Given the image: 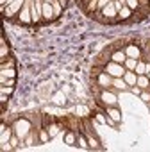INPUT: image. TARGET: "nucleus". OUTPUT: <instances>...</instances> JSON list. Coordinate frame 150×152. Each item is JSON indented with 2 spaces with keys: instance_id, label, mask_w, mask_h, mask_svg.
Instances as JSON below:
<instances>
[{
  "instance_id": "obj_1",
  "label": "nucleus",
  "mask_w": 150,
  "mask_h": 152,
  "mask_svg": "<svg viewBox=\"0 0 150 152\" xmlns=\"http://www.w3.org/2000/svg\"><path fill=\"white\" fill-rule=\"evenodd\" d=\"M15 129H16L18 138H25V136L29 134L31 124H29V120H18V122H16V125H15Z\"/></svg>"
},
{
  "instance_id": "obj_2",
  "label": "nucleus",
  "mask_w": 150,
  "mask_h": 152,
  "mask_svg": "<svg viewBox=\"0 0 150 152\" xmlns=\"http://www.w3.org/2000/svg\"><path fill=\"white\" fill-rule=\"evenodd\" d=\"M106 70H107V73H109V75H113V77H123V73H125V72H123V68L120 66V63H114V61H113V63H109Z\"/></svg>"
},
{
  "instance_id": "obj_3",
  "label": "nucleus",
  "mask_w": 150,
  "mask_h": 152,
  "mask_svg": "<svg viewBox=\"0 0 150 152\" xmlns=\"http://www.w3.org/2000/svg\"><path fill=\"white\" fill-rule=\"evenodd\" d=\"M20 20H22L23 23H29V22H32V15H31V4H25V6H23V9L20 11Z\"/></svg>"
},
{
  "instance_id": "obj_4",
  "label": "nucleus",
  "mask_w": 150,
  "mask_h": 152,
  "mask_svg": "<svg viewBox=\"0 0 150 152\" xmlns=\"http://www.w3.org/2000/svg\"><path fill=\"white\" fill-rule=\"evenodd\" d=\"M102 13H104V16H109V18L116 16V7H114V4H113V2H109V4L102 9Z\"/></svg>"
},
{
  "instance_id": "obj_5",
  "label": "nucleus",
  "mask_w": 150,
  "mask_h": 152,
  "mask_svg": "<svg viewBox=\"0 0 150 152\" xmlns=\"http://www.w3.org/2000/svg\"><path fill=\"white\" fill-rule=\"evenodd\" d=\"M22 4H23V0H16V2H13L9 7H6V9H4V11H6V16H11L15 11H18V7H20Z\"/></svg>"
},
{
  "instance_id": "obj_6",
  "label": "nucleus",
  "mask_w": 150,
  "mask_h": 152,
  "mask_svg": "<svg viewBox=\"0 0 150 152\" xmlns=\"http://www.w3.org/2000/svg\"><path fill=\"white\" fill-rule=\"evenodd\" d=\"M54 15H55V11H54L52 4H48V2H43V16H45V18H52Z\"/></svg>"
},
{
  "instance_id": "obj_7",
  "label": "nucleus",
  "mask_w": 150,
  "mask_h": 152,
  "mask_svg": "<svg viewBox=\"0 0 150 152\" xmlns=\"http://www.w3.org/2000/svg\"><path fill=\"white\" fill-rule=\"evenodd\" d=\"M125 54H127V57H134V59H138V57H139V48L134 47V45H129V47L125 48Z\"/></svg>"
},
{
  "instance_id": "obj_8",
  "label": "nucleus",
  "mask_w": 150,
  "mask_h": 152,
  "mask_svg": "<svg viewBox=\"0 0 150 152\" xmlns=\"http://www.w3.org/2000/svg\"><path fill=\"white\" fill-rule=\"evenodd\" d=\"M102 100H104L107 106H113V104L116 102V97H114L113 93H109V91H104V93H102Z\"/></svg>"
},
{
  "instance_id": "obj_9",
  "label": "nucleus",
  "mask_w": 150,
  "mask_h": 152,
  "mask_svg": "<svg viewBox=\"0 0 150 152\" xmlns=\"http://www.w3.org/2000/svg\"><path fill=\"white\" fill-rule=\"evenodd\" d=\"M123 79H125L127 84H136V81H138V77H136L132 72H125V73H123Z\"/></svg>"
},
{
  "instance_id": "obj_10",
  "label": "nucleus",
  "mask_w": 150,
  "mask_h": 152,
  "mask_svg": "<svg viewBox=\"0 0 150 152\" xmlns=\"http://www.w3.org/2000/svg\"><path fill=\"white\" fill-rule=\"evenodd\" d=\"M9 138H11V131H9L6 125H2V138H0V141L6 145V143L9 141Z\"/></svg>"
},
{
  "instance_id": "obj_11",
  "label": "nucleus",
  "mask_w": 150,
  "mask_h": 152,
  "mask_svg": "<svg viewBox=\"0 0 150 152\" xmlns=\"http://www.w3.org/2000/svg\"><path fill=\"white\" fill-rule=\"evenodd\" d=\"M125 59H127V54H123V52H114L113 54V61L114 63H125Z\"/></svg>"
},
{
  "instance_id": "obj_12",
  "label": "nucleus",
  "mask_w": 150,
  "mask_h": 152,
  "mask_svg": "<svg viewBox=\"0 0 150 152\" xmlns=\"http://www.w3.org/2000/svg\"><path fill=\"white\" fill-rule=\"evenodd\" d=\"M136 73L138 75H143V73H146V64L145 63H141V61H138V64H136Z\"/></svg>"
},
{
  "instance_id": "obj_13",
  "label": "nucleus",
  "mask_w": 150,
  "mask_h": 152,
  "mask_svg": "<svg viewBox=\"0 0 150 152\" xmlns=\"http://www.w3.org/2000/svg\"><path fill=\"white\" fill-rule=\"evenodd\" d=\"M113 84H114V86H116V88H118V90H125V88H127V86H129V84H127V83H125V81H122V79H120V77H116V79H114V81H113Z\"/></svg>"
},
{
  "instance_id": "obj_14",
  "label": "nucleus",
  "mask_w": 150,
  "mask_h": 152,
  "mask_svg": "<svg viewBox=\"0 0 150 152\" xmlns=\"http://www.w3.org/2000/svg\"><path fill=\"white\" fill-rule=\"evenodd\" d=\"M136 83H138L139 88H146V86H148V79L145 77V75H138V81H136Z\"/></svg>"
},
{
  "instance_id": "obj_15",
  "label": "nucleus",
  "mask_w": 150,
  "mask_h": 152,
  "mask_svg": "<svg viewBox=\"0 0 150 152\" xmlns=\"http://www.w3.org/2000/svg\"><path fill=\"white\" fill-rule=\"evenodd\" d=\"M2 75L4 77H9V79H15L16 72H15V68H6V70H2Z\"/></svg>"
},
{
  "instance_id": "obj_16",
  "label": "nucleus",
  "mask_w": 150,
  "mask_h": 152,
  "mask_svg": "<svg viewBox=\"0 0 150 152\" xmlns=\"http://www.w3.org/2000/svg\"><path fill=\"white\" fill-rule=\"evenodd\" d=\"M98 83H100L102 86H107V84H109V75H107V73H100V75H98Z\"/></svg>"
},
{
  "instance_id": "obj_17",
  "label": "nucleus",
  "mask_w": 150,
  "mask_h": 152,
  "mask_svg": "<svg viewBox=\"0 0 150 152\" xmlns=\"http://www.w3.org/2000/svg\"><path fill=\"white\" fill-rule=\"evenodd\" d=\"M109 116H111L114 122H120V120H122V116H120V111H118V109H109Z\"/></svg>"
},
{
  "instance_id": "obj_18",
  "label": "nucleus",
  "mask_w": 150,
  "mask_h": 152,
  "mask_svg": "<svg viewBox=\"0 0 150 152\" xmlns=\"http://www.w3.org/2000/svg\"><path fill=\"white\" fill-rule=\"evenodd\" d=\"M136 64H138V59H134V57H127L125 59V66L127 68H136Z\"/></svg>"
},
{
  "instance_id": "obj_19",
  "label": "nucleus",
  "mask_w": 150,
  "mask_h": 152,
  "mask_svg": "<svg viewBox=\"0 0 150 152\" xmlns=\"http://www.w3.org/2000/svg\"><path fill=\"white\" fill-rule=\"evenodd\" d=\"M118 13H120V16H122V18H129V16H130V7H125V6H123Z\"/></svg>"
},
{
  "instance_id": "obj_20",
  "label": "nucleus",
  "mask_w": 150,
  "mask_h": 152,
  "mask_svg": "<svg viewBox=\"0 0 150 152\" xmlns=\"http://www.w3.org/2000/svg\"><path fill=\"white\" fill-rule=\"evenodd\" d=\"M64 141H66L68 145H73V143H75V136H73L71 132H68V134L64 136Z\"/></svg>"
},
{
  "instance_id": "obj_21",
  "label": "nucleus",
  "mask_w": 150,
  "mask_h": 152,
  "mask_svg": "<svg viewBox=\"0 0 150 152\" xmlns=\"http://www.w3.org/2000/svg\"><path fill=\"white\" fill-rule=\"evenodd\" d=\"M125 2H127V7H130V9L138 7V0H125Z\"/></svg>"
},
{
  "instance_id": "obj_22",
  "label": "nucleus",
  "mask_w": 150,
  "mask_h": 152,
  "mask_svg": "<svg viewBox=\"0 0 150 152\" xmlns=\"http://www.w3.org/2000/svg\"><path fill=\"white\" fill-rule=\"evenodd\" d=\"M57 2H59V0H54V2H52V7H54V11H55V15H59V13H61V6H59Z\"/></svg>"
},
{
  "instance_id": "obj_23",
  "label": "nucleus",
  "mask_w": 150,
  "mask_h": 152,
  "mask_svg": "<svg viewBox=\"0 0 150 152\" xmlns=\"http://www.w3.org/2000/svg\"><path fill=\"white\" fill-rule=\"evenodd\" d=\"M48 132H50V136H55L57 134V125H50L48 127Z\"/></svg>"
},
{
  "instance_id": "obj_24",
  "label": "nucleus",
  "mask_w": 150,
  "mask_h": 152,
  "mask_svg": "<svg viewBox=\"0 0 150 152\" xmlns=\"http://www.w3.org/2000/svg\"><path fill=\"white\" fill-rule=\"evenodd\" d=\"M2 93H6V95H7V93H13V88L4 84V86H2Z\"/></svg>"
},
{
  "instance_id": "obj_25",
  "label": "nucleus",
  "mask_w": 150,
  "mask_h": 152,
  "mask_svg": "<svg viewBox=\"0 0 150 152\" xmlns=\"http://www.w3.org/2000/svg\"><path fill=\"white\" fill-rule=\"evenodd\" d=\"M86 113H88V109H86L84 106H79V107H77V115H86Z\"/></svg>"
},
{
  "instance_id": "obj_26",
  "label": "nucleus",
  "mask_w": 150,
  "mask_h": 152,
  "mask_svg": "<svg viewBox=\"0 0 150 152\" xmlns=\"http://www.w3.org/2000/svg\"><path fill=\"white\" fill-rule=\"evenodd\" d=\"M97 122H100V124H107V118H106L104 115H97Z\"/></svg>"
},
{
  "instance_id": "obj_27",
  "label": "nucleus",
  "mask_w": 150,
  "mask_h": 152,
  "mask_svg": "<svg viewBox=\"0 0 150 152\" xmlns=\"http://www.w3.org/2000/svg\"><path fill=\"white\" fill-rule=\"evenodd\" d=\"M109 2H111V0H100V2H98V7H100V9H104Z\"/></svg>"
},
{
  "instance_id": "obj_28",
  "label": "nucleus",
  "mask_w": 150,
  "mask_h": 152,
  "mask_svg": "<svg viewBox=\"0 0 150 152\" xmlns=\"http://www.w3.org/2000/svg\"><path fill=\"white\" fill-rule=\"evenodd\" d=\"M79 143H81V147H84V148H86V147H88V143H86V140H84V138H82V136H81V138H79Z\"/></svg>"
},
{
  "instance_id": "obj_29",
  "label": "nucleus",
  "mask_w": 150,
  "mask_h": 152,
  "mask_svg": "<svg viewBox=\"0 0 150 152\" xmlns=\"http://www.w3.org/2000/svg\"><path fill=\"white\" fill-rule=\"evenodd\" d=\"M113 4H114V7H116V11H120V9L123 7V6H122V2H113Z\"/></svg>"
},
{
  "instance_id": "obj_30",
  "label": "nucleus",
  "mask_w": 150,
  "mask_h": 152,
  "mask_svg": "<svg viewBox=\"0 0 150 152\" xmlns=\"http://www.w3.org/2000/svg\"><path fill=\"white\" fill-rule=\"evenodd\" d=\"M7 54V47H6V43L2 41V56H6Z\"/></svg>"
},
{
  "instance_id": "obj_31",
  "label": "nucleus",
  "mask_w": 150,
  "mask_h": 152,
  "mask_svg": "<svg viewBox=\"0 0 150 152\" xmlns=\"http://www.w3.org/2000/svg\"><path fill=\"white\" fill-rule=\"evenodd\" d=\"M141 99H143V100H146V102H148V100H150V95H148V93H141Z\"/></svg>"
},
{
  "instance_id": "obj_32",
  "label": "nucleus",
  "mask_w": 150,
  "mask_h": 152,
  "mask_svg": "<svg viewBox=\"0 0 150 152\" xmlns=\"http://www.w3.org/2000/svg\"><path fill=\"white\" fill-rule=\"evenodd\" d=\"M48 134H50V132H41V140L47 141V140H48Z\"/></svg>"
},
{
  "instance_id": "obj_33",
  "label": "nucleus",
  "mask_w": 150,
  "mask_h": 152,
  "mask_svg": "<svg viewBox=\"0 0 150 152\" xmlns=\"http://www.w3.org/2000/svg\"><path fill=\"white\" fill-rule=\"evenodd\" d=\"M11 145H13V147L18 145V140H16V138H11Z\"/></svg>"
},
{
  "instance_id": "obj_34",
  "label": "nucleus",
  "mask_w": 150,
  "mask_h": 152,
  "mask_svg": "<svg viewBox=\"0 0 150 152\" xmlns=\"http://www.w3.org/2000/svg\"><path fill=\"white\" fill-rule=\"evenodd\" d=\"M132 93H136V95H139V93H141V90H139V88H134V90H132Z\"/></svg>"
},
{
  "instance_id": "obj_35",
  "label": "nucleus",
  "mask_w": 150,
  "mask_h": 152,
  "mask_svg": "<svg viewBox=\"0 0 150 152\" xmlns=\"http://www.w3.org/2000/svg\"><path fill=\"white\" fill-rule=\"evenodd\" d=\"M107 125H114V120L113 118H107Z\"/></svg>"
},
{
  "instance_id": "obj_36",
  "label": "nucleus",
  "mask_w": 150,
  "mask_h": 152,
  "mask_svg": "<svg viewBox=\"0 0 150 152\" xmlns=\"http://www.w3.org/2000/svg\"><path fill=\"white\" fill-rule=\"evenodd\" d=\"M146 75H148V79H150V70H148V72H146Z\"/></svg>"
}]
</instances>
